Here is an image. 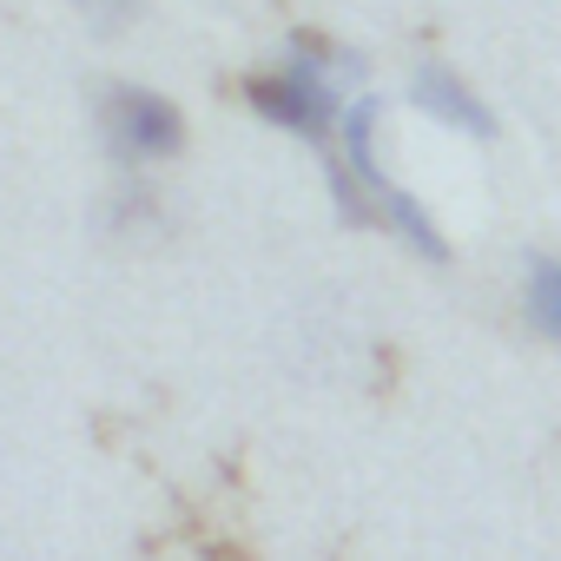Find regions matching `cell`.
Segmentation results:
<instances>
[{
    "instance_id": "cell-1",
    "label": "cell",
    "mask_w": 561,
    "mask_h": 561,
    "mask_svg": "<svg viewBox=\"0 0 561 561\" xmlns=\"http://www.w3.org/2000/svg\"><path fill=\"white\" fill-rule=\"evenodd\" d=\"M351 80H357V60L351 47H285V60L264 67L244 80V106L277 126V133H298V139H331L344 106H351Z\"/></svg>"
},
{
    "instance_id": "cell-2",
    "label": "cell",
    "mask_w": 561,
    "mask_h": 561,
    "mask_svg": "<svg viewBox=\"0 0 561 561\" xmlns=\"http://www.w3.org/2000/svg\"><path fill=\"white\" fill-rule=\"evenodd\" d=\"M100 119V146L113 165L126 172H152L165 159L185 152V113L159 93V87H139V80H113L93 106Z\"/></svg>"
},
{
    "instance_id": "cell-3",
    "label": "cell",
    "mask_w": 561,
    "mask_h": 561,
    "mask_svg": "<svg viewBox=\"0 0 561 561\" xmlns=\"http://www.w3.org/2000/svg\"><path fill=\"white\" fill-rule=\"evenodd\" d=\"M410 106H416L423 119L449 126V133H469V139H489V133H495V113L482 106V93H476L456 67H443V60H423V67L410 73Z\"/></svg>"
},
{
    "instance_id": "cell-4",
    "label": "cell",
    "mask_w": 561,
    "mask_h": 561,
    "mask_svg": "<svg viewBox=\"0 0 561 561\" xmlns=\"http://www.w3.org/2000/svg\"><path fill=\"white\" fill-rule=\"evenodd\" d=\"M522 311L541 337L561 344V257H535L528 277H522Z\"/></svg>"
},
{
    "instance_id": "cell-5",
    "label": "cell",
    "mask_w": 561,
    "mask_h": 561,
    "mask_svg": "<svg viewBox=\"0 0 561 561\" xmlns=\"http://www.w3.org/2000/svg\"><path fill=\"white\" fill-rule=\"evenodd\" d=\"M73 14H80L87 34L119 41V34H133V27L146 21V0H73Z\"/></svg>"
}]
</instances>
